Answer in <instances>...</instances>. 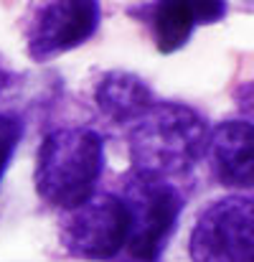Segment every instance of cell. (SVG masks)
<instances>
[{
	"instance_id": "obj_1",
	"label": "cell",
	"mask_w": 254,
	"mask_h": 262,
	"mask_svg": "<svg viewBox=\"0 0 254 262\" xmlns=\"http://www.w3.org/2000/svg\"><path fill=\"white\" fill-rule=\"evenodd\" d=\"M211 125L191 104L155 102L127 133L130 168L155 178H175L193 171L209 153Z\"/></svg>"
},
{
	"instance_id": "obj_2",
	"label": "cell",
	"mask_w": 254,
	"mask_h": 262,
	"mask_svg": "<svg viewBox=\"0 0 254 262\" xmlns=\"http://www.w3.org/2000/svg\"><path fill=\"white\" fill-rule=\"evenodd\" d=\"M104 173V138L82 125H64L46 133L36 153L33 186L38 199L51 206L74 211L86 204Z\"/></svg>"
},
{
	"instance_id": "obj_3",
	"label": "cell",
	"mask_w": 254,
	"mask_h": 262,
	"mask_svg": "<svg viewBox=\"0 0 254 262\" xmlns=\"http://www.w3.org/2000/svg\"><path fill=\"white\" fill-rule=\"evenodd\" d=\"M120 199L130 216V239L122 255L160 262L186 206L183 193L166 178L127 171L122 176Z\"/></svg>"
},
{
	"instance_id": "obj_4",
	"label": "cell",
	"mask_w": 254,
	"mask_h": 262,
	"mask_svg": "<svg viewBox=\"0 0 254 262\" xmlns=\"http://www.w3.org/2000/svg\"><path fill=\"white\" fill-rule=\"evenodd\" d=\"M191 262H254V196L229 193L211 201L188 237Z\"/></svg>"
},
{
	"instance_id": "obj_5",
	"label": "cell",
	"mask_w": 254,
	"mask_h": 262,
	"mask_svg": "<svg viewBox=\"0 0 254 262\" xmlns=\"http://www.w3.org/2000/svg\"><path fill=\"white\" fill-rule=\"evenodd\" d=\"M130 239V216L117 193H94L86 204L66 211L59 245L61 250L84 262H114Z\"/></svg>"
},
{
	"instance_id": "obj_6",
	"label": "cell",
	"mask_w": 254,
	"mask_h": 262,
	"mask_svg": "<svg viewBox=\"0 0 254 262\" xmlns=\"http://www.w3.org/2000/svg\"><path fill=\"white\" fill-rule=\"evenodd\" d=\"M102 8L94 0H54L33 8L26 23V51L33 61L84 46L97 33Z\"/></svg>"
},
{
	"instance_id": "obj_7",
	"label": "cell",
	"mask_w": 254,
	"mask_h": 262,
	"mask_svg": "<svg viewBox=\"0 0 254 262\" xmlns=\"http://www.w3.org/2000/svg\"><path fill=\"white\" fill-rule=\"evenodd\" d=\"M209 166L224 188H254V125L247 120H224L211 127Z\"/></svg>"
},
{
	"instance_id": "obj_8",
	"label": "cell",
	"mask_w": 254,
	"mask_h": 262,
	"mask_svg": "<svg viewBox=\"0 0 254 262\" xmlns=\"http://www.w3.org/2000/svg\"><path fill=\"white\" fill-rule=\"evenodd\" d=\"M155 94L148 82L132 72L109 69L94 84V104L97 110L114 125H135L153 104Z\"/></svg>"
},
{
	"instance_id": "obj_9",
	"label": "cell",
	"mask_w": 254,
	"mask_h": 262,
	"mask_svg": "<svg viewBox=\"0 0 254 262\" xmlns=\"http://www.w3.org/2000/svg\"><path fill=\"white\" fill-rule=\"evenodd\" d=\"M130 13L140 15V20L150 28L153 43L160 54H175L180 51L191 33L198 28L196 18V3L183 0H168V3H145L132 8Z\"/></svg>"
},
{
	"instance_id": "obj_10",
	"label": "cell",
	"mask_w": 254,
	"mask_h": 262,
	"mask_svg": "<svg viewBox=\"0 0 254 262\" xmlns=\"http://www.w3.org/2000/svg\"><path fill=\"white\" fill-rule=\"evenodd\" d=\"M20 138H23L20 117L0 112V181H3V176L8 171V166H10V158H13Z\"/></svg>"
},
{
	"instance_id": "obj_11",
	"label": "cell",
	"mask_w": 254,
	"mask_h": 262,
	"mask_svg": "<svg viewBox=\"0 0 254 262\" xmlns=\"http://www.w3.org/2000/svg\"><path fill=\"white\" fill-rule=\"evenodd\" d=\"M232 99H234V104H237L242 120H247V122H252L254 125V79L242 82L239 87L234 89Z\"/></svg>"
},
{
	"instance_id": "obj_12",
	"label": "cell",
	"mask_w": 254,
	"mask_h": 262,
	"mask_svg": "<svg viewBox=\"0 0 254 262\" xmlns=\"http://www.w3.org/2000/svg\"><path fill=\"white\" fill-rule=\"evenodd\" d=\"M226 15V3H216V0H196V18L198 26H209L216 23Z\"/></svg>"
},
{
	"instance_id": "obj_13",
	"label": "cell",
	"mask_w": 254,
	"mask_h": 262,
	"mask_svg": "<svg viewBox=\"0 0 254 262\" xmlns=\"http://www.w3.org/2000/svg\"><path fill=\"white\" fill-rule=\"evenodd\" d=\"M114 262H150V260H137V257H130V255H120ZM163 262V260H160Z\"/></svg>"
},
{
	"instance_id": "obj_14",
	"label": "cell",
	"mask_w": 254,
	"mask_h": 262,
	"mask_svg": "<svg viewBox=\"0 0 254 262\" xmlns=\"http://www.w3.org/2000/svg\"><path fill=\"white\" fill-rule=\"evenodd\" d=\"M0 87H3V77H0Z\"/></svg>"
}]
</instances>
